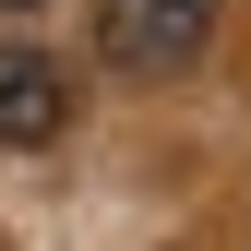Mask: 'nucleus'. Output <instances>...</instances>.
Masks as SVG:
<instances>
[{
    "mask_svg": "<svg viewBox=\"0 0 251 251\" xmlns=\"http://www.w3.org/2000/svg\"><path fill=\"white\" fill-rule=\"evenodd\" d=\"M72 132V72L36 48V36H0V144H60Z\"/></svg>",
    "mask_w": 251,
    "mask_h": 251,
    "instance_id": "nucleus-2",
    "label": "nucleus"
},
{
    "mask_svg": "<svg viewBox=\"0 0 251 251\" xmlns=\"http://www.w3.org/2000/svg\"><path fill=\"white\" fill-rule=\"evenodd\" d=\"M215 48V0H108L96 12V60L120 84H179Z\"/></svg>",
    "mask_w": 251,
    "mask_h": 251,
    "instance_id": "nucleus-1",
    "label": "nucleus"
}]
</instances>
